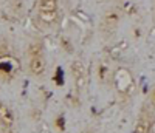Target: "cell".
I'll return each mask as SVG.
<instances>
[{
  "mask_svg": "<svg viewBox=\"0 0 155 133\" xmlns=\"http://www.w3.org/2000/svg\"><path fill=\"white\" fill-rule=\"evenodd\" d=\"M28 70L33 76H42L47 70L45 56L39 44H33L28 48Z\"/></svg>",
  "mask_w": 155,
  "mask_h": 133,
  "instance_id": "6da1fadb",
  "label": "cell"
},
{
  "mask_svg": "<svg viewBox=\"0 0 155 133\" xmlns=\"http://www.w3.org/2000/svg\"><path fill=\"white\" fill-rule=\"evenodd\" d=\"M37 17L45 25L58 20V0H37Z\"/></svg>",
  "mask_w": 155,
  "mask_h": 133,
  "instance_id": "7a4b0ae2",
  "label": "cell"
},
{
  "mask_svg": "<svg viewBox=\"0 0 155 133\" xmlns=\"http://www.w3.org/2000/svg\"><path fill=\"white\" fill-rule=\"evenodd\" d=\"M71 77H73V85L76 87L78 91H84V88L87 87V81H88V74H87V68L82 60H73L71 66Z\"/></svg>",
  "mask_w": 155,
  "mask_h": 133,
  "instance_id": "3957f363",
  "label": "cell"
},
{
  "mask_svg": "<svg viewBox=\"0 0 155 133\" xmlns=\"http://www.w3.org/2000/svg\"><path fill=\"white\" fill-rule=\"evenodd\" d=\"M115 85L120 93H129L134 87V77L127 68H120L115 73Z\"/></svg>",
  "mask_w": 155,
  "mask_h": 133,
  "instance_id": "277c9868",
  "label": "cell"
},
{
  "mask_svg": "<svg viewBox=\"0 0 155 133\" xmlns=\"http://www.w3.org/2000/svg\"><path fill=\"white\" fill-rule=\"evenodd\" d=\"M0 125L3 128H11L14 125V113L2 101H0Z\"/></svg>",
  "mask_w": 155,
  "mask_h": 133,
  "instance_id": "5b68a950",
  "label": "cell"
},
{
  "mask_svg": "<svg viewBox=\"0 0 155 133\" xmlns=\"http://www.w3.org/2000/svg\"><path fill=\"white\" fill-rule=\"evenodd\" d=\"M152 128V118L149 115H141L132 130V133H149Z\"/></svg>",
  "mask_w": 155,
  "mask_h": 133,
  "instance_id": "8992f818",
  "label": "cell"
},
{
  "mask_svg": "<svg viewBox=\"0 0 155 133\" xmlns=\"http://www.w3.org/2000/svg\"><path fill=\"white\" fill-rule=\"evenodd\" d=\"M12 63H16L12 59L6 57V59H2L0 60V73H12V70L17 68V66H12Z\"/></svg>",
  "mask_w": 155,
  "mask_h": 133,
  "instance_id": "52a82bcc",
  "label": "cell"
},
{
  "mask_svg": "<svg viewBox=\"0 0 155 133\" xmlns=\"http://www.w3.org/2000/svg\"><path fill=\"white\" fill-rule=\"evenodd\" d=\"M82 133H93V131H92V130H84Z\"/></svg>",
  "mask_w": 155,
  "mask_h": 133,
  "instance_id": "ba28073f",
  "label": "cell"
}]
</instances>
